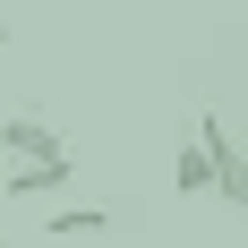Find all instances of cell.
<instances>
[{"label": "cell", "instance_id": "cell-1", "mask_svg": "<svg viewBox=\"0 0 248 248\" xmlns=\"http://www.w3.org/2000/svg\"><path fill=\"white\" fill-rule=\"evenodd\" d=\"M197 154H205V171H214V197L240 205V197H248V163H240V137H231L223 111H205V120H197Z\"/></svg>", "mask_w": 248, "mask_h": 248}, {"label": "cell", "instance_id": "cell-2", "mask_svg": "<svg viewBox=\"0 0 248 248\" xmlns=\"http://www.w3.org/2000/svg\"><path fill=\"white\" fill-rule=\"evenodd\" d=\"M0 154H9V163H17V154H69V128L17 103V111H0Z\"/></svg>", "mask_w": 248, "mask_h": 248}, {"label": "cell", "instance_id": "cell-3", "mask_svg": "<svg viewBox=\"0 0 248 248\" xmlns=\"http://www.w3.org/2000/svg\"><path fill=\"white\" fill-rule=\"evenodd\" d=\"M69 180H77V163H69V154H17V163H9V197H60V188H69Z\"/></svg>", "mask_w": 248, "mask_h": 248}, {"label": "cell", "instance_id": "cell-4", "mask_svg": "<svg viewBox=\"0 0 248 248\" xmlns=\"http://www.w3.org/2000/svg\"><path fill=\"white\" fill-rule=\"evenodd\" d=\"M43 231L51 240H103V231H111V205H51Z\"/></svg>", "mask_w": 248, "mask_h": 248}, {"label": "cell", "instance_id": "cell-5", "mask_svg": "<svg viewBox=\"0 0 248 248\" xmlns=\"http://www.w3.org/2000/svg\"><path fill=\"white\" fill-rule=\"evenodd\" d=\"M171 188H180V197H214V171H205V154H197V137L180 146V163H171Z\"/></svg>", "mask_w": 248, "mask_h": 248}]
</instances>
